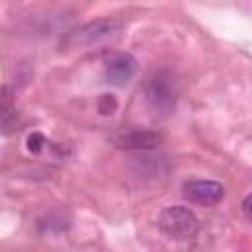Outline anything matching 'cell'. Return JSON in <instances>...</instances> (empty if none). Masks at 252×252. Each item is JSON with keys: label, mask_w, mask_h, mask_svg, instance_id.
Masks as SVG:
<instances>
[{"label": "cell", "mask_w": 252, "mask_h": 252, "mask_svg": "<svg viewBox=\"0 0 252 252\" xmlns=\"http://www.w3.org/2000/svg\"><path fill=\"white\" fill-rule=\"evenodd\" d=\"M159 134L150 130H126L114 136V144L124 150H152L159 146Z\"/></svg>", "instance_id": "5b68a950"}, {"label": "cell", "mask_w": 252, "mask_h": 252, "mask_svg": "<svg viewBox=\"0 0 252 252\" xmlns=\"http://www.w3.org/2000/svg\"><path fill=\"white\" fill-rule=\"evenodd\" d=\"M45 136L41 134V132H32L30 136H28V140H26V148H28V152H32V154H39L43 148H45Z\"/></svg>", "instance_id": "ba28073f"}, {"label": "cell", "mask_w": 252, "mask_h": 252, "mask_svg": "<svg viewBox=\"0 0 252 252\" xmlns=\"http://www.w3.org/2000/svg\"><path fill=\"white\" fill-rule=\"evenodd\" d=\"M158 226L171 238L183 240L195 236L199 230V220L187 207H165L158 215Z\"/></svg>", "instance_id": "6da1fadb"}, {"label": "cell", "mask_w": 252, "mask_h": 252, "mask_svg": "<svg viewBox=\"0 0 252 252\" xmlns=\"http://www.w3.org/2000/svg\"><path fill=\"white\" fill-rule=\"evenodd\" d=\"M242 213L246 215V219L252 220V193L244 197V201H242Z\"/></svg>", "instance_id": "30bf717a"}, {"label": "cell", "mask_w": 252, "mask_h": 252, "mask_svg": "<svg viewBox=\"0 0 252 252\" xmlns=\"http://www.w3.org/2000/svg\"><path fill=\"white\" fill-rule=\"evenodd\" d=\"M183 195L191 203L211 207V205H217L224 197V187L211 179H195V181L185 183Z\"/></svg>", "instance_id": "3957f363"}, {"label": "cell", "mask_w": 252, "mask_h": 252, "mask_svg": "<svg viewBox=\"0 0 252 252\" xmlns=\"http://www.w3.org/2000/svg\"><path fill=\"white\" fill-rule=\"evenodd\" d=\"M116 110V98L110 94H102L98 98V112L100 114H112Z\"/></svg>", "instance_id": "9c48e42d"}, {"label": "cell", "mask_w": 252, "mask_h": 252, "mask_svg": "<svg viewBox=\"0 0 252 252\" xmlns=\"http://www.w3.org/2000/svg\"><path fill=\"white\" fill-rule=\"evenodd\" d=\"M14 114V106H12V96H10V91L8 87L2 89V126H4V134L8 132V126H10V116Z\"/></svg>", "instance_id": "52a82bcc"}, {"label": "cell", "mask_w": 252, "mask_h": 252, "mask_svg": "<svg viewBox=\"0 0 252 252\" xmlns=\"http://www.w3.org/2000/svg\"><path fill=\"white\" fill-rule=\"evenodd\" d=\"M116 30H118V22H114V20H96V22H89V24H85L81 30H77L75 41L87 43V45L98 43V41L110 37Z\"/></svg>", "instance_id": "8992f818"}, {"label": "cell", "mask_w": 252, "mask_h": 252, "mask_svg": "<svg viewBox=\"0 0 252 252\" xmlns=\"http://www.w3.org/2000/svg\"><path fill=\"white\" fill-rule=\"evenodd\" d=\"M146 98L158 114H167L175 104V91L167 75L158 73L146 85Z\"/></svg>", "instance_id": "7a4b0ae2"}, {"label": "cell", "mask_w": 252, "mask_h": 252, "mask_svg": "<svg viewBox=\"0 0 252 252\" xmlns=\"http://www.w3.org/2000/svg\"><path fill=\"white\" fill-rule=\"evenodd\" d=\"M136 73V59L130 53H112L104 63V77L110 85L124 87Z\"/></svg>", "instance_id": "277c9868"}]
</instances>
